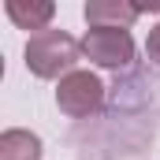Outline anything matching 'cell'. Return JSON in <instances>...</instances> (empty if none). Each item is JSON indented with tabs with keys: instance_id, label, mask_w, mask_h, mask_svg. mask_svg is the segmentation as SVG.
I'll return each mask as SVG.
<instances>
[{
	"instance_id": "277c9868",
	"label": "cell",
	"mask_w": 160,
	"mask_h": 160,
	"mask_svg": "<svg viewBox=\"0 0 160 160\" xmlns=\"http://www.w3.org/2000/svg\"><path fill=\"white\" fill-rule=\"evenodd\" d=\"M142 15L138 4H123V0H89L86 4V22L89 26H130Z\"/></svg>"
},
{
	"instance_id": "8992f818",
	"label": "cell",
	"mask_w": 160,
	"mask_h": 160,
	"mask_svg": "<svg viewBox=\"0 0 160 160\" xmlns=\"http://www.w3.org/2000/svg\"><path fill=\"white\" fill-rule=\"evenodd\" d=\"M0 160H41V142L30 130H4L0 134Z\"/></svg>"
},
{
	"instance_id": "7a4b0ae2",
	"label": "cell",
	"mask_w": 160,
	"mask_h": 160,
	"mask_svg": "<svg viewBox=\"0 0 160 160\" xmlns=\"http://www.w3.org/2000/svg\"><path fill=\"white\" fill-rule=\"evenodd\" d=\"M101 101H104V86H101V78L93 71H71L67 78H60V86H56V104L71 119H82V116L97 112Z\"/></svg>"
},
{
	"instance_id": "52a82bcc",
	"label": "cell",
	"mask_w": 160,
	"mask_h": 160,
	"mask_svg": "<svg viewBox=\"0 0 160 160\" xmlns=\"http://www.w3.org/2000/svg\"><path fill=\"white\" fill-rule=\"evenodd\" d=\"M145 52H149V60L160 67V26H153L149 30V41H145Z\"/></svg>"
},
{
	"instance_id": "5b68a950",
	"label": "cell",
	"mask_w": 160,
	"mask_h": 160,
	"mask_svg": "<svg viewBox=\"0 0 160 160\" xmlns=\"http://www.w3.org/2000/svg\"><path fill=\"white\" fill-rule=\"evenodd\" d=\"M52 11H56V8H52L48 0H30V4H26V0H8V15H11V22H15L19 30H38L41 34V30L48 26Z\"/></svg>"
},
{
	"instance_id": "3957f363",
	"label": "cell",
	"mask_w": 160,
	"mask_h": 160,
	"mask_svg": "<svg viewBox=\"0 0 160 160\" xmlns=\"http://www.w3.org/2000/svg\"><path fill=\"white\" fill-rule=\"evenodd\" d=\"M82 56L101 67H123L134 60V38L123 26H89L82 38Z\"/></svg>"
},
{
	"instance_id": "6da1fadb",
	"label": "cell",
	"mask_w": 160,
	"mask_h": 160,
	"mask_svg": "<svg viewBox=\"0 0 160 160\" xmlns=\"http://www.w3.org/2000/svg\"><path fill=\"white\" fill-rule=\"evenodd\" d=\"M82 56V45L63 30H41L26 41V67L38 78H67Z\"/></svg>"
}]
</instances>
